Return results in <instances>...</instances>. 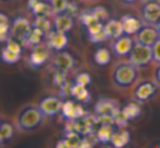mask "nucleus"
Instances as JSON below:
<instances>
[{
  "label": "nucleus",
  "mask_w": 160,
  "mask_h": 148,
  "mask_svg": "<svg viewBox=\"0 0 160 148\" xmlns=\"http://www.w3.org/2000/svg\"><path fill=\"white\" fill-rule=\"evenodd\" d=\"M160 86L153 79H142L137 81L132 90V99L138 104L152 100L159 92Z\"/></svg>",
  "instance_id": "nucleus-4"
},
{
  "label": "nucleus",
  "mask_w": 160,
  "mask_h": 148,
  "mask_svg": "<svg viewBox=\"0 0 160 148\" xmlns=\"http://www.w3.org/2000/svg\"><path fill=\"white\" fill-rule=\"evenodd\" d=\"M152 77H153V80L160 86V64H156V67L152 73Z\"/></svg>",
  "instance_id": "nucleus-34"
},
{
  "label": "nucleus",
  "mask_w": 160,
  "mask_h": 148,
  "mask_svg": "<svg viewBox=\"0 0 160 148\" xmlns=\"http://www.w3.org/2000/svg\"><path fill=\"white\" fill-rule=\"evenodd\" d=\"M51 47L47 43H42L40 45L32 47V52L29 56V64L33 68H38L44 65L51 57Z\"/></svg>",
  "instance_id": "nucleus-11"
},
{
  "label": "nucleus",
  "mask_w": 160,
  "mask_h": 148,
  "mask_svg": "<svg viewBox=\"0 0 160 148\" xmlns=\"http://www.w3.org/2000/svg\"><path fill=\"white\" fill-rule=\"evenodd\" d=\"M139 75V68L137 66L132 64L129 60H124L114 65L111 71V80L116 88L126 90L134 87L138 81Z\"/></svg>",
  "instance_id": "nucleus-2"
},
{
  "label": "nucleus",
  "mask_w": 160,
  "mask_h": 148,
  "mask_svg": "<svg viewBox=\"0 0 160 148\" xmlns=\"http://www.w3.org/2000/svg\"><path fill=\"white\" fill-rule=\"evenodd\" d=\"M2 3H8V1H11V0H1Z\"/></svg>",
  "instance_id": "nucleus-37"
},
{
  "label": "nucleus",
  "mask_w": 160,
  "mask_h": 148,
  "mask_svg": "<svg viewBox=\"0 0 160 148\" xmlns=\"http://www.w3.org/2000/svg\"><path fill=\"white\" fill-rule=\"evenodd\" d=\"M156 27H157V29H158V31L160 32V20L157 22V24H156Z\"/></svg>",
  "instance_id": "nucleus-36"
},
{
  "label": "nucleus",
  "mask_w": 160,
  "mask_h": 148,
  "mask_svg": "<svg viewBox=\"0 0 160 148\" xmlns=\"http://www.w3.org/2000/svg\"><path fill=\"white\" fill-rule=\"evenodd\" d=\"M33 25L41 28V29H43L44 31H46L47 33H49L52 30H54L53 21H51L49 17H36Z\"/></svg>",
  "instance_id": "nucleus-27"
},
{
  "label": "nucleus",
  "mask_w": 160,
  "mask_h": 148,
  "mask_svg": "<svg viewBox=\"0 0 160 148\" xmlns=\"http://www.w3.org/2000/svg\"><path fill=\"white\" fill-rule=\"evenodd\" d=\"M92 11H93V13L96 14V17L99 19V20H101L102 22H107L108 20H109V13H108V11L105 10V8L103 7H97L94 8V9H92Z\"/></svg>",
  "instance_id": "nucleus-31"
},
{
  "label": "nucleus",
  "mask_w": 160,
  "mask_h": 148,
  "mask_svg": "<svg viewBox=\"0 0 160 148\" xmlns=\"http://www.w3.org/2000/svg\"><path fill=\"white\" fill-rule=\"evenodd\" d=\"M32 29V24L24 17H18L12 22V36L18 38V41L24 43L27 36Z\"/></svg>",
  "instance_id": "nucleus-12"
},
{
  "label": "nucleus",
  "mask_w": 160,
  "mask_h": 148,
  "mask_svg": "<svg viewBox=\"0 0 160 148\" xmlns=\"http://www.w3.org/2000/svg\"><path fill=\"white\" fill-rule=\"evenodd\" d=\"M45 116L38 104L29 103L23 105L18 111L14 119V123L20 132L32 133L38 130L44 124Z\"/></svg>",
  "instance_id": "nucleus-1"
},
{
  "label": "nucleus",
  "mask_w": 160,
  "mask_h": 148,
  "mask_svg": "<svg viewBox=\"0 0 160 148\" xmlns=\"http://www.w3.org/2000/svg\"><path fill=\"white\" fill-rule=\"evenodd\" d=\"M114 132H112V128L108 125H104L98 133V139L101 141L111 140V137Z\"/></svg>",
  "instance_id": "nucleus-30"
},
{
  "label": "nucleus",
  "mask_w": 160,
  "mask_h": 148,
  "mask_svg": "<svg viewBox=\"0 0 160 148\" xmlns=\"http://www.w3.org/2000/svg\"><path fill=\"white\" fill-rule=\"evenodd\" d=\"M140 113V108L138 105V103L134 102V103H129L123 109V111L121 112V116L122 119H124V121H128V120H133L136 116H138Z\"/></svg>",
  "instance_id": "nucleus-25"
},
{
  "label": "nucleus",
  "mask_w": 160,
  "mask_h": 148,
  "mask_svg": "<svg viewBox=\"0 0 160 148\" xmlns=\"http://www.w3.org/2000/svg\"><path fill=\"white\" fill-rule=\"evenodd\" d=\"M80 20L83 23L89 38L94 43H101L108 40L104 32V22L99 20L92 10H86L80 14Z\"/></svg>",
  "instance_id": "nucleus-3"
},
{
  "label": "nucleus",
  "mask_w": 160,
  "mask_h": 148,
  "mask_svg": "<svg viewBox=\"0 0 160 148\" xmlns=\"http://www.w3.org/2000/svg\"><path fill=\"white\" fill-rule=\"evenodd\" d=\"M69 38L67 35V33L64 32L56 31V30H52L51 32L47 35L46 43L49 47H51L52 51H64V48L68 44Z\"/></svg>",
  "instance_id": "nucleus-14"
},
{
  "label": "nucleus",
  "mask_w": 160,
  "mask_h": 148,
  "mask_svg": "<svg viewBox=\"0 0 160 148\" xmlns=\"http://www.w3.org/2000/svg\"><path fill=\"white\" fill-rule=\"evenodd\" d=\"M129 138H131L129 133L125 130H122L120 132H114L110 141L115 147H122V146H125L126 144H128Z\"/></svg>",
  "instance_id": "nucleus-24"
},
{
  "label": "nucleus",
  "mask_w": 160,
  "mask_h": 148,
  "mask_svg": "<svg viewBox=\"0 0 160 148\" xmlns=\"http://www.w3.org/2000/svg\"><path fill=\"white\" fill-rule=\"evenodd\" d=\"M73 16L68 12L55 14L53 18L54 30L64 33H68L73 27Z\"/></svg>",
  "instance_id": "nucleus-17"
},
{
  "label": "nucleus",
  "mask_w": 160,
  "mask_h": 148,
  "mask_svg": "<svg viewBox=\"0 0 160 148\" xmlns=\"http://www.w3.org/2000/svg\"><path fill=\"white\" fill-rule=\"evenodd\" d=\"M85 1H89V3H91V1H96V0H85Z\"/></svg>",
  "instance_id": "nucleus-38"
},
{
  "label": "nucleus",
  "mask_w": 160,
  "mask_h": 148,
  "mask_svg": "<svg viewBox=\"0 0 160 148\" xmlns=\"http://www.w3.org/2000/svg\"><path fill=\"white\" fill-rule=\"evenodd\" d=\"M52 6H53V10H54V16L55 14H59V13H64L67 12L69 6V0H52Z\"/></svg>",
  "instance_id": "nucleus-28"
},
{
  "label": "nucleus",
  "mask_w": 160,
  "mask_h": 148,
  "mask_svg": "<svg viewBox=\"0 0 160 148\" xmlns=\"http://www.w3.org/2000/svg\"><path fill=\"white\" fill-rule=\"evenodd\" d=\"M160 38V32L158 31L157 27L153 24H147L144 23L140 30L135 34V40L137 43L147 46H152L156 41Z\"/></svg>",
  "instance_id": "nucleus-10"
},
{
  "label": "nucleus",
  "mask_w": 160,
  "mask_h": 148,
  "mask_svg": "<svg viewBox=\"0 0 160 148\" xmlns=\"http://www.w3.org/2000/svg\"><path fill=\"white\" fill-rule=\"evenodd\" d=\"M104 32L108 40H115L123 35V28L121 20H115V19H110L104 24Z\"/></svg>",
  "instance_id": "nucleus-21"
},
{
  "label": "nucleus",
  "mask_w": 160,
  "mask_h": 148,
  "mask_svg": "<svg viewBox=\"0 0 160 148\" xmlns=\"http://www.w3.org/2000/svg\"><path fill=\"white\" fill-rule=\"evenodd\" d=\"M12 38V23L5 12L0 13V41L2 44L7 43Z\"/></svg>",
  "instance_id": "nucleus-22"
},
{
  "label": "nucleus",
  "mask_w": 160,
  "mask_h": 148,
  "mask_svg": "<svg viewBox=\"0 0 160 148\" xmlns=\"http://www.w3.org/2000/svg\"><path fill=\"white\" fill-rule=\"evenodd\" d=\"M17 125L14 122L8 119L2 117L1 119V130H0V145L5 146L7 143H10L16 134Z\"/></svg>",
  "instance_id": "nucleus-18"
},
{
  "label": "nucleus",
  "mask_w": 160,
  "mask_h": 148,
  "mask_svg": "<svg viewBox=\"0 0 160 148\" xmlns=\"http://www.w3.org/2000/svg\"><path fill=\"white\" fill-rule=\"evenodd\" d=\"M114 109V104L112 101L109 100H103L98 104V106H96V111H98L101 114H108L110 111H112Z\"/></svg>",
  "instance_id": "nucleus-29"
},
{
  "label": "nucleus",
  "mask_w": 160,
  "mask_h": 148,
  "mask_svg": "<svg viewBox=\"0 0 160 148\" xmlns=\"http://www.w3.org/2000/svg\"><path fill=\"white\" fill-rule=\"evenodd\" d=\"M121 23H122L123 33L127 35H135L144 25V21L142 19L132 14H126L121 19Z\"/></svg>",
  "instance_id": "nucleus-16"
},
{
  "label": "nucleus",
  "mask_w": 160,
  "mask_h": 148,
  "mask_svg": "<svg viewBox=\"0 0 160 148\" xmlns=\"http://www.w3.org/2000/svg\"><path fill=\"white\" fill-rule=\"evenodd\" d=\"M111 52L105 47L98 48L94 53V62L100 66H105L111 62Z\"/></svg>",
  "instance_id": "nucleus-26"
},
{
  "label": "nucleus",
  "mask_w": 160,
  "mask_h": 148,
  "mask_svg": "<svg viewBox=\"0 0 160 148\" xmlns=\"http://www.w3.org/2000/svg\"><path fill=\"white\" fill-rule=\"evenodd\" d=\"M76 84H81V86L87 87L88 84L91 82V76L88 73H80L79 75L76 77Z\"/></svg>",
  "instance_id": "nucleus-32"
},
{
  "label": "nucleus",
  "mask_w": 160,
  "mask_h": 148,
  "mask_svg": "<svg viewBox=\"0 0 160 148\" xmlns=\"http://www.w3.org/2000/svg\"><path fill=\"white\" fill-rule=\"evenodd\" d=\"M23 49L21 44L16 40H9L7 43L3 44L2 47V60L6 64H16L22 57Z\"/></svg>",
  "instance_id": "nucleus-8"
},
{
  "label": "nucleus",
  "mask_w": 160,
  "mask_h": 148,
  "mask_svg": "<svg viewBox=\"0 0 160 148\" xmlns=\"http://www.w3.org/2000/svg\"><path fill=\"white\" fill-rule=\"evenodd\" d=\"M135 44L136 40L135 38H133V35L123 34L120 38L113 40L111 47L115 55L120 56V57H126V56H129Z\"/></svg>",
  "instance_id": "nucleus-9"
},
{
  "label": "nucleus",
  "mask_w": 160,
  "mask_h": 148,
  "mask_svg": "<svg viewBox=\"0 0 160 148\" xmlns=\"http://www.w3.org/2000/svg\"><path fill=\"white\" fill-rule=\"evenodd\" d=\"M47 35H48V33L46 31H44L38 27H35V25H32V29L30 31L29 35L25 38L24 44L30 47H34L36 45H40L42 43L46 42Z\"/></svg>",
  "instance_id": "nucleus-20"
},
{
  "label": "nucleus",
  "mask_w": 160,
  "mask_h": 148,
  "mask_svg": "<svg viewBox=\"0 0 160 148\" xmlns=\"http://www.w3.org/2000/svg\"><path fill=\"white\" fill-rule=\"evenodd\" d=\"M70 93L72 97H75L81 103H86V102H88L90 100V92L88 91V89L85 86L78 84L76 82L73 86H71Z\"/></svg>",
  "instance_id": "nucleus-23"
},
{
  "label": "nucleus",
  "mask_w": 160,
  "mask_h": 148,
  "mask_svg": "<svg viewBox=\"0 0 160 148\" xmlns=\"http://www.w3.org/2000/svg\"><path fill=\"white\" fill-rule=\"evenodd\" d=\"M30 11L36 17H52L54 16V10L52 3L43 0H29L28 3Z\"/></svg>",
  "instance_id": "nucleus-15"
},
{
  "label": "nucleus",
  "mask_w": 160,
  "mask_h": 148,
  "mask_svg": "<svg viewBox=\"0 0 160 148\" xmlns=\"http://www.w3.org/2000/svg\"><path fill=\"white\" fill-rule=\"evenodd\" d=\"M151 49H152V62L155 64H160V38L151 46Z\"/></svg>",
  "instance_id": "nucleus-33"
},
{
  "label": "nucleus",
  "mask_w": 160,
  "mask_h": 148,
  "mask_svg": "<svg viewBox=\"0 0 160 148\" xmlns=\"http://www.w3.org/2000/svg\"><path fill=\"white\" fill-rule=\"evenodd\" d=\"M43 1H47V3H51L52 0H43Z\"/></svg>",
  "instance_id": "nucleus-39"
},
{
  "label": "nucleus",
  "mask_w": 160,
  "mask_h": 148,
  "mask_svg": "<svg viewBox=\"0 0 160 148\" xmlns=\"http://www.w3.org/2000/svg\"><path fill=\"white\" fill-rule=\"evenodd\" d=\"M64 103L65 102L62 101L60 97L54 94H48L43 95L38 104L46 116H54V115L62 112Z\"/></svg>",
  "instance_id": "nucleus-7"
},
{
  "label": "nucleus",
  "mask_w": 160,
  "mask_h": 148,
  "mask_svg": "<svg viewBox=\"0 0 160 148\" xmlns=\"http://www.w3.org/2000/svg\"><path fill=\"white\" fill-rule=\"evenodd\" d=\"M75 65V59L69 53L64 51H59L55 55L53 59V67L56 71L67 74L70 69H72Z\"/></svg>",
  "instance_id": "nucleus-13"
},
{
  "label": "nucleus",
  "mask_w": 160,
  "mask_h": 148,
  "mask_svg": "<svg viewBox=\"0 0 160 148\" xmlns=\"http://www.w3.org/2000/svg\"><path fill=\"white\" fill-rule=\"evenodd\" d=\"M128 60L138 68L148 66L152 62V49L150 46L136 42L128 56Z\"/></svg>",
  "instance_id": "nucleus-5"
},
{
  "label": "nucleus",
  "mask_w": 160,
  "mask_h": 148,
  "mask_svg": "<svg viewBox=\"0 0 160 148\" xmlns=\"http://www.w3.org/2000/svg\"><path fill=\"white\" fill-rule=\"evenodd\" d=\"M139 12L144 23L156 25L160 20V0H144Z\"/></svg>",
  "instance_id": "nucleus-6"
},
{
  "label": "nucleus",
  "mask_w": 160,
  "mask_h": 148,
  "mask_svg": "<svg viewBox=\"0 0 160 148\" xmlns=\"http://www.w3.org/2000/svg\"><path fill=\"white\" fill-rule=\"evenodd\" d=\"M60 114L65 117V119L72 121L76 119H80L81 116L85 115V111H83L82 106L79 103H76L73 101H66L62 106V110Z\"/></svg>",
  "instance_id": "nucleus-19"
},
{
  "label": "nucleus",
  "mask_w": 160,
  "mask_h": 148,
  "mask_svg": "<svg viewBox=\"0 0 160 148\" xmlns=\"http://www.w3.org/2000/svg\"><path fill=\"white\" fill-rule=\"evenodd\" d=\"M121 1L126 3V5H135V3H139L140 0H121Z\"/></svg>",
  "instance_id": "nucleus-35"
}]
</instances>
